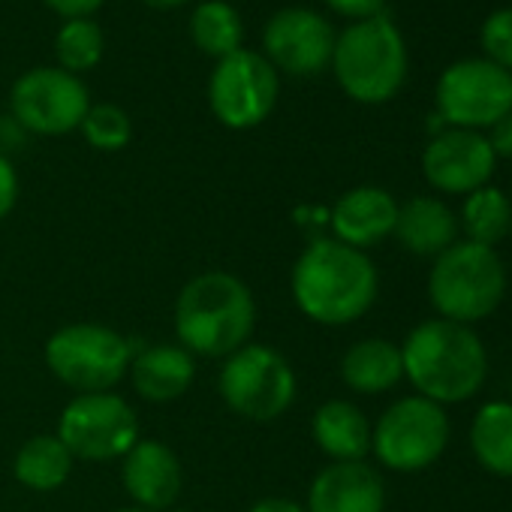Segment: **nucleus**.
<instances>
[{"label": "nucleus", "mask_w": 512, "mask_h": 512, "mask_svg": "<svg viewBox=\"0 0 512 512\" xmlns=\"http://www.w3.org/2000/svg\"><path fill=\"white\" fill-rule=\"evenodd\" d=\"M142 7L148 10H157V13H166V10H178L184 4H190V0H139Z\"/></svg>", "instance_id": "34"}, {"label": "nucleus", "mask_w": 512, "mask_h": 512, "mask_svg": "<svg viewBox=\"0 0 512 512\" xmlns=\"http://www.w3.org/2000/svg\"><path fill=\"white\" fill-rule=\"evenodd\" d=\"M79 133L94 151L115 154L130 145L133 121L124 112V106H118V103H91V109L85 112V118L79 124Z\"/></svg>", "instance_id": "27"}, {"label": "nucleus", "mask_w": 512, "mask_h": 512, "mask_svg": "<svg viewBox=\"0 0 512 512\" xmlns=\"http://www.w3.org/2000/svg\"><path fill=\"white\" fill-rule=\"evenodd\" d=\"M187 31L193 46L214 61H223L244 49L241 13L232 4H226V0H202V4H196Z\"/></svg>", "instance_id": "24"}, {"label": "nucleus", "mask_w": 512, "mask_h": 512, "mask_svg": "<svg viewBox=\"0 0 512 512\" xmlns=\"http://www.w3.org/2000/svg\"><path fill=\"white\" fill-rule=\"evenodd\" d=\"M509 223H512V202L500 187L485 184L464 196L461 217H458V229L467 235L464 241L494 250L509 235Z\"/></svg>", "instance_id": "25"}, {"label": "nucleus", "mask_w": 512, "mask_h": 512, "mask_svg": "<svg viewBox=\"0 0 512 512\" xmlns=\"http://www.w3.org/2000/svg\"><path fill=\"white\" fill-rule=\"evenodd\" d=\"M488 145L497 160H512V112L488 130Z\"/></svg>", "instance_id": "32"}, {"label": "nucleus", "mask_w": 512, "mask_h": 512, "mask_svg": "<svg viewBox=\"0 0 512 512\" xmlns=\"http://www.w3.org/2000/svg\"><path fill=\"white\" fill-rule=\"evenodd\" d=\"M449 431L443 404L407 395L389 404L371 425V455L395 473H419L440 461L449 446Z\"/></svg>", "instance_id": "8"}, {"label": "nucleus", "mask_w": 512, "mask_h": 512, "mask_svg": "<svg viewBox=\"0 0 512 512\" xmlns=\"http://www.w3.org/2000/svg\"><path fill=\"white\" fill-rule=\"evenodd\" d=\"M404 380L416 395L437 404H461L473 398L488 377V353L479 335L443 317L425 320L410 329L401 344Z\"/></svg>", "instance_id": "3"}, {"label": "nucleus", "mask_w": 512, "mask_h": 512, "mask_svg": "<svg viewBox=\"0 0 512 512\" xmlns=\"http://www.w3.org/2000/svg\"><path fill=\"white\" fill-rule=\"evenodd\" d=\"M55 434L76 461L106 464L121 461L133 449V443L142 437V425L139 413L124 395L85 392L64 404Z\"/></svg>", "instance_id": "9"}, {"label": "nucleus", "mask_w": 512, "mask_h": 512, "mask_svg": "<svg viewBox=\"0 0 512 512\" xmlns=\"http://www.w3.org/2000/svg\"><path fill=\"white\" fill-rule=\"evenodd\" d=\"M73 467H76V458L58 434L28 437L13 458L16 482L28 491H37V494H49V491L64 488L73 476Z\"/></svg>", "instance_id": "22"}, {"label": "nucleus", "mask_w": 512, "mask_h": 512, "mask_svg": "<svg viewBox=\"0 0 512 512\" xmlns=\"http://www.w3.org/2000/svg\"><path fill=\"white\" fill-rule=\"evenodd\" d=\"M43 4L55 16H61V22H70V19H94V13L106 0H43Z\"/></svg>", "instance_id": "31"}, {"label": "nucleus", "mask_w": 512, "mask_h": 512, "mask_svg": "<svg viewBox=\"0 0 512 512\" xmlns=\"http://www.w3.org/2000/svg\"><path fill=\"white\" fill-rule=\"evenodd\" d=\"M458 217L455 211L437 199V196H413L404 205H398V220H395V238L404 250L413 256H437L449 250L458 241Z\"/></svg>", "instance_id": "19"}, {"label": "nucleus", "mask_w": 512, "mask_h": 512, "mask_svg": "<svg viewBox=\"0 0 512 512\" xmlns=\"http://www.w3.org/2000/svg\"><path fill=\"white\" fill-rule=\"evenodd\" d=\"M91 94L82 76L55 67H34L22 73L10 88V118L22 133L34 136H70L79 130Z\"/></svg>", "instance_id": "12"}, {"label": "nucleus", "mask_w": 512, "mask_h": 512, "mask_svg": "<svg viewBox=\"0 0 512 512\" xmlns=\"http://www.w3.org/2000/svg\"><path fill=\"white\" fill-rule=\"evenodd\" d=\"M470 449L488 473L512 476V401H488L476 410Z\"/></svg>", "instance_id": "23"}, {"label": "nucleus", "mask_w": 512, "mask_h": 512, "mask_svg": "<svg viewBox=\"0 0 512 512\" xmlns=\"http://www.w3.org/2000/svg\"><path fill=\"white\" fill-rule=\"evenodd\" d=\"M434 106L443 127L491 130L512 112V73L488 58H461L440 73Z\"/></svg>", "instance_id": "11"}, {"label": "nucleus", "mask_w": 512, "mask_h": 512, "mask_svg": "<svg viewBox=\"0 0 512 512\" xmlns=\"http://www.w3.org/2000/svg\"><path fill=\"white\" fill-rule=\"evenodd\" d=\"M290 293L302 317L317 326H350L362 320L380 293V275L365 250L338 238H314L293 263Z\"/></svg>", "instance_id": "1"}, {"label": "nucleus", "mask_w": 512, "mask_h": 512, "mask_svg": "<svg viewBox=\"0 0 512 512\" xmlns=\"http://www.w3.org/2000/svg\"><path fill=\"white\" fill-rule=\"evenodd\" d=\"M494 166L497 157L488 145V136L479 130L443 127L422 151L425 181L446 196H467L485 187L494 175Z\"/></svg>", "instance_id": "14"}, {"label": "nucleus", "mask_w": 512, "mask_h": 512, "mask_svg": "<svg viewBox=\"0 0 512 512\" xmlns=\"http://www.w3.org/2000/svg\"><path fill=\"white\" fill-rule=\"evenodd\" d=\"M130 359L133 344L118 329L103 323L61 326L43 344V362L49 374L73 389V395L115 392L130 371Z\"/></svg>", "instance_id": "7"}, {"label": "nucleus", "mask_w": 512, "mask_h": 512, "mask_svg": "<svg viewBox=\"0 0 512 512\" xmlns=\"http://www.w3.org/2000/svg\"><path fill=\"white\" fill-rule=\"evenodd\" d=\"M308 512H383L386 482L368 461H329L308 488Z\"/></svg>", "instance_id": "16"}, {"label": "nucleus", "mask_w": 512, "mask_h": 512, "mask_svg": "<svg viewBox=\"0 0 512 512\" xmlns=\"http://www.w3.org/2000/svg\"><path fill=\"white\" fill-rule=\"evenodd\" d=\"M217 392L235 416L247 422H275L296 404L299 380L281 350L247 341L223 359Z\"/></svg>", "instance_id": "6"}, {"label": "nucleus", "mask_w": 512, "mask_h": 512, "mask_svg": "<svg viewBox=\"0 0 512 512\" xmlns=\"http://www.w3.org/2000/svg\"><path fill=\"white\" fill-rule=\"evenodd\" d=\"M103 52H106V34L94 19L61 22L55 34V61L61 70L82 76L103 61Z\"/></svg>", "instance_id": "26"}, {"label": "nucleus", "mask_w": 512, "mask_h": 512, "mask_svg": "<svg viewBox=\"0 0 512 512\" xmlns=\"http://www.w3.org/2000/svg\"><path fill=\"white\" fill-rule=\"evenodd\" d=\"M506 296V269L497 250L455 241L428 272V299L443 320L476 323L491 317Z\"/></svg>", "instance_id": "5"}, {"label": "nucleus", "mask_w": 512, "mask_h": 512, "mask_svg": "<svg viewBox=\"0 0 512 512\" xmlns=\"http://www.w3.org/2000/svg\"><path fill=\"white\" fill-rule=\"evenodd\" d=\"M281 97V73L256 49L214 61L208 76V109L226 130H253L272 118Z\"/></svg>", "instance_id": "10"}, {"label": "nucleus", "mask_w": 512, "mask_h": 512, "mask_svg": "<svg viewBox=\"0 0 512 512\" xmlns=\"http://www.w3.org/2000/svg\"><path fill=\"white\" fill-rule=\"evenodd\" d=\"M338 31L311 7H284L263 28L266 61L287 76H317L332 67Z\"/></svg>", "instance_id": "13"}, {"label": "nucleus", "mask_w": 512, "mask_h": 512, "mask_svg": "<svg viewBox=\"0 0 512 512\" xmlns=\"http://www.w3.org/2000/svg\"><path fill=\"white\" fill-rule=\"evenodd\" d=\"M247 512H308V509H305V503H299V500H293V497H278V494H272V497H260Z\"/></svg>", "instance_id": "33"}, {"label": "nucleus", "mask_w": 512, "mask_h": 512, "mask_svg": "<svg viewBox=\"0 0 512 512\" xmlns=\"http://www.w3.org/2000/svg\"><path fill=\"white\" fill-rule=\"evenodd\" d=\"M323 4L335 16L347 19L350 25L353 22H368V19H377V16L386 13V0H323Z\"/></svg>", "instance_id": "29"}, {"label": "nucleus", "mask_w": 512, "mask_h": 512, "mask_svg": "<svg viewBox=\"0 0 512 512\" xmlns=\"http://www.w3.org/2000/svg\"><path fill=\"white\" fill-rule=\"evenodd\" d=\"M121 485L130 506L148 512H169L184 488V467L172 446L154 437H139L121 458Z\"/></svg>", "instance_id": "15"}, {"label": "nucleus", "mask_w": 512, "mask_h": 512, "mask_svg": "<svg viewBox=\"0 0 512 512\" xmlns=\"http://www.w3.org/2000/svg\"><path fill=\"white\" fill-rule=\"evenodd\" d=\"M341 380L359 395H383L404 380L401 344L389 338H362L341 356Z\"/></svg>", "instance_id": "21"}, {"label": "nucleus", "mask_w": 512, "mask_h": 512, "mask_svg": "<svg viewBox=\"0 0 512 512\" xmlns=\"http://www.w3.org/2000/svg\"><path fill=\"white\" fill-rule=\"evenodd\" d=\"M329 70L335 73L341 91L362 106L395 100L410 70L401 28L386 13L368 22L347 25L335 40Z\"/></svg>", "instance_id": "4"}, {"label": "nucleus", "mask_w": 512, "mask_h": 512, "mask_svg": "<svg viewBox=\"0 0 512 512\" xmlns=\"http://www.w3.org/2000/svg\"><path fill=\"white\" fill-rule=\"evenodd\" d=\"M317 449L332 461H365L371 455V422L353 401L332 398L311 419Z\"/></svg>", "instance_id": "20"}, {"label": "nucleus", "mask_w": 512, "mask_h": 512, "mask_svg": "<svg viewBox=\"0 0 512 512\" xmlns=\"http://www.w3.org/2000/svg\"><path fill=\"white\" fill-rule=\"evenodd\" d=\"M479 46L491 64L512 73V7H500L485 16L479 28Z\"/></svg>", "instance_id": "28"}, {"label": "nucleus", "mask_w": 512, "mask_h": 512, "mask_svg": "<svg viewBox=\"0 0 512 512\" xmlns=\"http://www.w3.org/2000/svg\"><path fill=\"white\" fill-rule=\"evenodd\" d=\"M19 190H22V181H19V172L13 166V160L0 151V223H4L16 202H19Z\"/></svg>", "instance_id": "30"}, {"label": "nucleus", "mask_w": 512, "mask_h": 512, "mask_svg": "<svg viewBox=\"0 0 512 512\" xmlns=\"http://www.w3.org/2000/svg\"><path fill=\"white\" fill-rule=\"evenodd\" d=\"M127 377L139 398L151 404H169L190 392L196 380V356L181 344H151L133 350Z\"/></svg>", "instance_id": "18"}, {"label": "nucleus", "mask_w": 512, "mask_h": 512, "mask_svg": "<svg viewBox=\"0 0 512 512\" xmlns=\"http://www.w3.org/2000/svg\"><path fill=\"white\" fill-rule=\"evenodd\" d=\"M115 512H148V509H139V506H121V509H115Z\"/></svg>", "instance_id": "35"}, {"label": "nucleus", "mask_w": 512, "mask_h": 512, "mask_svg": "<svg viewBox=\"0 0 512 512\" xmlns=\"http://www.w3.org/2000/svg\"><path fill=\"white\" fill-rule=\"evenodd\" d=\"M329 220H332V238L368 253V247L386 241L395 232L398 199L383 187L362 184L338 196Z\"/></svg>", "instance_id": "17"}, {"label": "nucleus", "mask_w": 512, "mask_h": 512, "mask_svg": "<svg viewBox=\"0 0 512 512\" xmlns=\"http://www.w3.org/2000/svg\"><path fill=\"white\" fill-rule=\"evenodd\" d=\"M172 329L175 344L196 359H226L253 338L256 299L250 287L226 269L199 272L175 299Z\"/></svg>", "instance_id": "2"}, {"label": "nucleus", "mask_w": 512, "mask_h": 512, "mask_svg": "<svg viewBox=\"0 0 512 512\" xmlns=\"http://www.w3.org/2000/svg\"><path fill=\"white\" fill-rule=\"evenodd\" d=\"M509 235H512V223H509Z\"/></svg>", "instance_id": "36"}]
</instances>
